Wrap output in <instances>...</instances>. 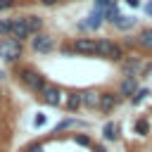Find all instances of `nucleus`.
<instances>
[{"mask_svg": "<svg viewBox=\"0 0 152 152\" xmlns=\"http://www.w3.org/2000/svg\"><path fill=\"white\" fill-rule=\"evenodd\" d=\"M14 76L24 83L26 90H31V93H36V95H40V93L50 86V83H48V76L40 74L38 69H33V66H17Z\"/></svg>", "mask_w": 152, "mask_h": 152, "instance_id": "f257e3e1", "label": "nucleus"}, {"mask_svg": "<svg viewBox=\"0 0 152 152\" xmlns=\"http://www.w3.org/2000/svg\"><path fill=\"white\" fill-rule=\"evenodd\" d=\"M24 57V43L12 38V36H5L0 38V59L7 62V64H19V59Z\"/></svg>", "mask_w": 152, "mask_h": 152, "instance_id": "f03ea898", "label": "nucleus"}, {"mask_svg": "<svg viewBox=\"0 0 152 152\" xmlns=\"http://www.w3.org/2000/svg\"><path fill=\"white\" fill-rule=\"evenodd\" d=\"M97 48H100V57L102 59H109V62H116L119 64L126 57L124 45H119V43H114L109 38H97Z\"/></svg>", "mask_w": 152, "mask_h": 152, "instance_id": "7ed1b4c3", "label": "nucleus"}, {"mask_svg": "<svg viewBox=\"0 0 152 152\" xmlns=\"http://www.w3.org/2000/svg\"><path fill=\"white\" fill-rule=\"evenodd\" d=\"M28 48H31L36 55H50V52H55L57 43H55V38H52L50 33L40 31V33H36V36H31V40H28Z\"/></svg>", "mask_w": 152, "mask_h": 152, "instance_id": "20e7f679", "label": "nucleus"}, {"mask_svg": "<svg viewBox=\"0 0 152 152\" xmlns=\"http://www.w3.org/2000/svg\"><path fill=\"white\" fill-rule=\"evenodd\" d=\"M74 55L76 57H100V48H97V38H74L71 43Z\"/></svg>", "mask_w": 152, "mask_h": 152, "instance_id": "39448f33", "label": "nucleus"}, {"mask_svg": "<svg viewBox=\"0 0 152 152\" xmlns=\"http://www.w3.org/2000/svg\"><path fill=\"white\" fill-rule=\"evenodd\" d=\"M102 24H107V21H104V12H102V10H93V12L86 14L76 26H78V31H97Z\"/></svg>", "mask_w": 152, "mask_h": 152, "instance_id": "423d86ee", "label": "nucleus"}, {"mask_svg": "<svg viewBox=\"0 0 152 152\" xmlns=\"http://www.w3.org/2000/svg\"><path fill=\"white\" fill-rule=\"evenodd\" d=\"M119 69H121V76H135V78H138V74H140L145 66H142V59H140V57L126 55V57L119 62Z\"/></svg>", "mask_w": 152, "mask_h": 152, "instance_id": "0eeeda50", "label": "nucleus"}, {"mask_svg": "<svg viewBox=\"0 0 152 152\" xmlns=\"http://www.w3.org/2000/svg\"><path fill=\"white\" fill-rule=\"evenodd\" d=\"M124 97L119 95V90H107V93H100V104H97V109L102 112V114H109V112H114L116 107H119V102H121Z\"/></svg>", "mask_w": 152, "mask_h": 152, "instance_id": "6e6552de", "label": "nucleus"}, {"mask_svg": "<svg viewBox=\"0 0 152 152\" xmlns=\"http://www.w3.org/2000/svg\"><path fill=\"white\" fill-rule=\"evenodd\" d=\"M40 100H43V104H48V107H59V104H64V93H62V88L59 86H48L43 93H40Z\"/></svg>", "mask_w": 152, "mask_h": 152, "instance_id": "1a4fd4ad", "label": "nucleus"}, {"mask_svg": "<svg viewBox=\"0 0 152 152\" xmlns=\"http://www.w3.org/2000/svg\"><path fill=\"white\" fill-rule=\"evenodd\" d=\"M12 38H17V40H31V31H28V26H26V17L24 14H19V17H14V26H12V33H10Z\"/></svg>", "mask_w": 152, "mask_h": 152, "instance_id": "9d476101", "label": "nucleus"}, {"mask_svg": "<svg viewBox=\"0 0 152 152\" xmlns=\"http://www.w3.org/2000/svg\"><path fill=\"white\" fill-rule=\"evenodd\" d=\"M138 88H140V86H138V78H135V76H124L116 90H119L121 97H128V100H131V97L138 93Z\"/></svg>", "mask_w": 152, "mask_h": 152, "instance_id": "9b49d317", "label": "nucleus"}, {"mask_svg": "<svg viewBox=\"0 0 152 152\" xmlns=\"http://www.w3.org/2000/svg\"><path fill=\"white\" fill-rule=\"evenodd\" d=\"M121 138V124L119 121H104L102 124V140H107V142H116Z\"/></svg>", "mask_w": 152, "mask_h": 152, "instance_id": "f8f14e48", "label": "nucleus"}, {"mask_svg": "<svg viewBox=\"0 0 152 152\" xmlns=\"http://www.w3.org/2000/svg\"><path fill=\"white\" fill-rule=\"evenodd\" d=\"M83 107V97H81V90H69L64 95V109L69 114H76L78 109Z\"/></svg>", "mask_w": 152, "mask_h": 152, "instance_id": "ddd939ff", "label": "nucleus"}, {"mask_svg": "<svg viewBox=\"0 0 152 152\" xmlns=\"http://www.w3.org/2000/svg\"><path fill=\"white\" fill-rule=\"evenodd\" d=\"M135 40H138V48H140V50L152 52V26L140 28V31H138V36H135Z\"/></svg>", "mask_w": 152, "mask_h": 152, "instance_id": "4468645a", "label": "nucleus"}, {"mask_svg": "<svg viewBox=\"0 0 152 152\" xmlns=\"http://www.w3.org/2000/svg\"><path fill=\"white\" fill-rule=\"evenodd\" d=\"M81 97H83V107L86 109H97V104H100V93L97 90H93V88L81 90Z\"/></svg>", "mask_w": 152, "mask_h": 152, "instance_id": "2eb2a0df", "label": "nucleus"}, {"mask_svg": "<svg viewBox=\"0 0 152 152\" xmlns=\"http://www.w3.org/2000/svg\"><path fill=\"white\" fill-rule=\"evenodd\" d=\"M24 17H26V26H28L31 36H36V33H40V31H43V26H45L43 17H38V14H24Z\"/></svg>", "mask_w": 152, "mask_h": 152, "instance_id": "dca6fc26", "label": "nucleus"}, {"mask_svg": "<svg viewBox=\"0 0 152 152\" xmlns=\"http://www.w3.org/2000/svg\"><path fill=\"white\" fill-rule=\"evenodd\" d=\"M133 133L140 135V138H147L150 135V119L147 116H138L135 124H133Z\"/></svg>", "mask_w": 152, "mask_h": 152, "instance_id": "f3484780", "label": "nucleus"}, {"mask_svg": "<svg viewBox=\"0 0 152 152\" xmlns=\"http://www.w3.org/2000/svg\"><path fill=\"white\" fill-rule=\"evenodd\" d=\"M74 126H78V128H88V124H86V121H78V119H62V121L55 126V133L69 131V128H74Z\"/></svg>", "mask_w": 152, "mask_h": 152, "instance_id": "a211bd4d", "label": "nucleus"}, {"mask_svg": "<svg viewBox=\"0 0 152 152\" xmlns=\"http://www.w3.org/2000/svg\"><path fill=\"white\" fill-rule=\"evenodd\" d=\"M135 24H138V19H135V17H124V14H121V17L116 19V24H114V26H116L119 31H128V28H133Z\"/></svg>", "mask_w": 152, "mask_h": 152, "instance_id": "6ab92c4d", "label": "nucleus"}, {"mask_svg": "<svg viewBox=\"0 0 152 152\" xmlns=\"http://www.w3.org/2000/svg\"><path fill=\"white\" fill-rule=\"evenodd\" d=\"M74 142H76L78 147H93V145H95L93 138H90V133H74Z\"/></svg>", "mask_w": 152, "mask_h": 152, "instance_id": "aec40b11", "label": "nucleus"}, {"mask_svg": "<svg viewBox=\"0 0 152 152\" xmlns=\"http://www.w3.org/2000/svg\"><path fill=\"white\" fill-rule=\"evenodd\" d=\"M12 26H14V17H5V19H0V38L10 36V33H12Z\"/></svg>", "mask_w": 152, "mask_h": 152, "instance_id": "412c9836", "label": "nucleus"}, {"mask_svg": "<svg viewBox=\"0 0 152 152\" xmlns=\"http://www.w3.org/2000/svg\"><path fill=\"white\" fill-rule=\"evenodd\" d=\"M121 14H119V5H114V7H109V10H104V21L107 24H116V19H119Z\"/></svg>", "mask_w": 152, "mask_h": 152, "instance_id": "4be33fe9", "label": "nucleus"}, {"mask_svg": "<svg viewBox=\"0 0 152 152\" xmlns=\"http://www.w3.org/2000/svg\"><path fill=\"white\" fill-rule=\"evenodd\" d=\"M147 95H150V88H138V93L131 97V104H133V107H138L142 100H147Z\"/></svg>", "mask_w": 152, "mask_h": 152, "instance_id": "5701e85b", "label": "nucleus"}, {"mask_svg": "<svg viewBox=\"0 0 152 152\" xmlns=\"http://www.w3.org/2000/svg\"><path fill=\"white\" fill-rule=\"evenodd\" d=\"M116 2H119V0H95V2H93V10H102V12H104V10L114 7Z\"/></svg>", "mask_w": 152, "mask_h": 152, "instance_id": "b1692460", "label": "nucleus"}, {"mask_svg": "<svg viewBox=\"0 0 152 152\" xmlns=\"http://www.w3.org/2000/svg\"><path fill=\"white\" fill-rule=\"evenodd\" d=\"M21 152H43V142H40V140H33V142H28Z\"/></svg>", "mask_w": 152, "mask_h": 152, "instance_id": "393cba45", "label": "nucleus"}, {"mask_svg": "<svg viewBox=\"0 0 152 152\" xmlns=\"http://www.w3.org/2000/svg\"><path fill=\"white\" fill-rule=\"evenodd\" d=\"M12 7H17V0H0V12H10Z\"/></svg>", "mask_w": 152, "mask_h": 152, "instance_id": "a878e982", "label": "nucleus"}, {"mask_svg": "<svg viewBox=\"0 0 152 152\" xmlns=\"http://www.w3.org/2000/svg\"><path fill=\"white\" fill-rule=\"evenodd\" d=\"M45 124H48V114H36L33 126H36V128H40V126H45Z\"/></svg>", "mask_w": 152, "mask_h": 152, "instance_id": "bb28decb", "label": "nucleus"}, {"mask_svg": "<svg viewBox=\"0 0 152 152\" xmlns=\"http://www.w3.org/2000/svg\"><path fill=\"white\" fill-rule=\"evenodd\" d=\"M59 52H62L64 57H71V55H74V48L66 45V43H62V45H59Z\"/></svg>", "mask_w": 152, "mask_h": 152, "instance_id": "cd10ccee", "label": "nucleus"}, {"mask_svg": "<svg viewBox=\"0 0 152 152\" xmlns=\"http://www.w3.org/2000/svg\"><path fill=\"white\" fill-rule=\"evenodd\" d=\"M38 2H40L43 7H55V5H59L62 0H38Z\"/></svg>", "mask_w": 152, "mask_h": 152, "instance_id": "c85d7f7f", "label": "nucleus"}, {"mask_svg": "<svg viewBox=\"0 0 152 152\" xmlns=\"http://www.w3.org/2000/svg\"><path fill=\"white\" fill-rule=\"evenodd\" d=\"M142 12H145L147 17H152V0H147V2L142 5Z\"/></svg>", "mask_w": 152, "mask_h": 152, "instance_id": "c756f323", "label": "nucleus"}, {"mask_svg": "<svg viewBox=\"0 0 152 152\" xmlns=\"http://www.w3.org/2000/svg\"><path fill=\"white\" fill-rule=\"evenodd\" d=\"M126 5H128V7H133V10L142 7V2H140V0H126Z\"/></svg>", "mask_w": 152, "mask_h": 152, "instance_id": "7c9ffc66", "label": "nucleus"}, {"mask_svg": "<svg viewBox=\"0 0 152 152\" xmlns=\"http://www.w3.org/2000/svg\"><path fill=\"white\" fill-rule=\"evenodd\" d=\"M90 150H93V152H109V150H107L104 145H100V142H95V145H93Z\"/></svg>", "mask_w": 152, "mask_h": 152, "instance_id": "2f4dec72", "label": "nucleus"}, {"mask_svg": "<svg viewBox=\"0 0 152 152\" xmlns=\"http://www.w3.org/2000/svg\"><path fill=\"white\" fill-rule=\"evenodd\" d=\"M5 78H7V74H5L2 69H0V81H5Z\"/></svg>", "mask_w": 152, "mask_h": 152, "instance_id": "473e14b6", "label": "nucleus"}, {"mask_svg": "<svg viewBox=\"0 0 152 152\" xmlns=\"http://www.w3.org/2000/svg\"><path fill=\"white\" fill-rule=\"evenodd\" d=\"M62 2H71V0H62Z\"/></svg>", "mask_w": 152, "mask_h": 152, "instance_id": "72a5a7b5", "label": "nucleus"}, {"mask_svg": "<svg viewBox=\"0 0 152 152\" xmlns=\"http://www.w3.org/2000/svg\"><path fill=\"white\" fill-rule=\"evenodd\" d=\"M0 97H2V90H0Z\"/></svg>", "mask_w": 152, "mask_h": 152, "instance_id": "f704fd0d", "label": "nucleus"}]
</instances>
